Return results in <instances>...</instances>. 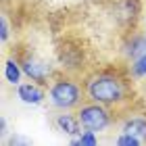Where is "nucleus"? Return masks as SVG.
Wrapping results in <instances>:
<instances>
[{"label":"nucleus","mask_w":146,"mask_h":146,"mask_svg":"<svg viewBox=\"0 0 146 146\" xmlns=\"http://www.w3.org/2000/svg\"><path fill=\"white\" fill-rule=\"evenodd\" d=\"M121 131H127V134L136 136L138 140H142V144L146 142V117H127L123 121Z\"/></svg>","instance_id":"423d86ee"},{"label":"nucleus","mask_w":146,"mask_h":146,"mask_svg":"<svg viewBox=\"0 0 146 146\" xmlns=\"http://www.w3.org/2000/svg\"><path fill=\"white\" fill-rule=\"evenodd\" d=\"M131 75L134 77H146V54L131 61Z\"/></svg>","instance_id":"9b49d317"},{"label":"nucleus","mask_w":146,"mask_h":146,"mask_svg":"<svg viewBox=\"0 0 146 146\" xmlns=\"http://www.w3.org/2000/svg\"><path fill=\"white\" fill-rule=\"evenodd\" d=\"M86 94L92 102L104 104V107L119 104L125 98V82L115 73H98L88 79Z\"/></svg>","instance_id":"f257e3e1"},{"label":"nucleus","mask_w":146,"mask_h":146,"mask_svg":"<svg viewBox=\"0 0 146 146\" xmlns=\"http://www.w3.org/2000/svg\"><path fill=\"white\" fill-rule=\"evenodd\" d=\"M17 98L25 104H42L46 98V90L38 82H25L17 86Z\"/></svg>","instance_id":"39448f33"},{"label":"nucleus","mask_w":146,"mask_h":146,"mask_svg":"<svg viewBox=\"0 0 146 146\" xmlns=\"http://www.w3.org/2000/svg\"><path fill=\"white\" fill-rule=\"evenodd\" d=\"M48 98H50V104L61 111H69V109H75L82 104V88L71 82V79H56L52 82L50 90H48Z\"/></svg>","instance_id":"f03ea898"},{"label":"nucleus","mask_w":146,"mask_h":146,"mask_svg":"<svg viewBox=\"0 0 146 146\" xmlns=\"http://www.w3.org/2000/svg\"><path fill=\"white\" fill-rule=\"evenodd\" d=\"M71 144H79V146H96L98 144V138H96V131H90V129H84L77 138H73Z\"/></svg>","instance_id":"9d476101"},{"label":"nucleus","mask_w":146,"mask_h":146,"mask_svg":"<svg viewBox=\"0 0 146 146\" xmlns=\"http://www.w3.org/2000/svg\"><path fill=\"white\" fill-rule=\"evenodd\" d=\"M77 117H79V123H82L84 129H90V131H104L113 123V117L111 113L107 111L104 104H98V102H90V104H82L77 111Z\"/></svg>","instance_id":"7ed1b4c3"},{"label":"nucleus","mask_w":146,"mask_h":146,"mask_svg":"<svg viewBox=\"0 0 146 146\" xmlns=\"http://www.w3.org/2000/svg\"><path fill=\"white\" fill-rule=\"evenodd\" d=\"M56 127L58 131H63V134L67 136H79L82 134V123H79V117L75 115H58L56 117Z\"/></svg>","instance_id":"0eeeda50"},{"label":"nucleus","mask_w":146,"mask_h":146,"mask_svg":"<svg viewBox=\"0 0 146 146\" xmlns=\"http://www.w3.org/2000/svg\"><path fill=\"white\" fill-rule=\"evenodd\" d=\"M125 54L131 56V58H138V56L146 54V38H142V36L131 38V42L127 44V48H125Z\"/></svg>","instance_id":"1a4fd4ad"},{"label":"nucleus","mask_w":146,"mask_h":146,"mask_svg":"<svg viewBox=\"0 0 146 146\" xmlns=\"http://www.w3.org/2000/svg\"><path fill=\"white\" fill-rule=\"evenodd\" d=\"M9 40V23H6L4 17H0V42H6Z\"/></svg>","instance_id":"ddd939ff"},{"label":"nucleus","mask_w":146,"mask_h":146,"mask_svg":"<svg viewBox=\"0 0 146 146\" xmlns=\"http://www.w3.org/2000/svg\"><path fill=\"white\" fill-rule=\"evenodd\" d=\"M21 75H23L21 63L15 61V58H6V63H4V77H6V82L13 84V86H19L21 84Z\"/></svg>","instance_id":"6e6552de"},{"label":"nucleus","mask_w":146,"mask_h":146,"mask_svg":"<svg viewBox=\"0 0 146 146\" xmlns=\"http://www.w3.org/2000/svg\"><path fill=\"white\" fill-rule=\"evenodd\" d=\"M29 140H23V138H13V140H9V144H27Z\"/></svg>","instance_id":"2eb2a0df"},{"label":"nucleus","mask_w":146,"mask_h":146,"mask_svg":"<svg viewBox=\"0 0 146 146\" xmlns=\"http://www.w3.org/2000/svg\"><path fill=\"white\" fill-rule=\"evenodd\" d=\"M0 136H6V121H4V119H0Z\"/></svg>","instance_id":"4468645a"},{"label":"nucleus","mask_w":146,"mask_h":146,"mask_svg":"<svg viewBox=\"0 0 146 146\" xmlns=\"http://www.w3.org/2000/svg\"><path fill=\"white\" fill-rule=\"evenodd\" d=\"M115 144H117V146H140L142 140H138L136 136L127 134V131H121V136L115 140Z\"/></svg>","instance_id":"f8f14e48"},{"label":"nucleus","mask_w":146,"mask_h":146,"mask_svg":"<svg viewBox=\"0 0 146 146\" xmlns=\"http://www.w3.org/2000/svg\"><path fill=\"white\" fill-rule=\"evenodd\" d=\"M21 67H23L25 75H27L29 79H34V82H38V84L48 82V77H50V73H52L50 65H46L44 61H40V58H36V56H27L21 63Z\"/></svg>","instance_id":"20e7f679"}]
</instances>
